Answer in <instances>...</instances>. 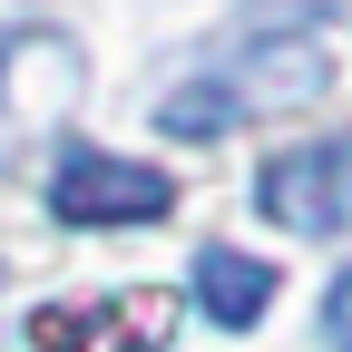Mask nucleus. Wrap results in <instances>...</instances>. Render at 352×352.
I'll return each instance as SVG.
<instances>
[{
  "instance_id": "f257e3e1",
  "label": "nucleus",
  "mask_w": 352,
  "mask_h": 352,
  "mask_svg": "<svg viewBox=\"0 0 352 352\" xmlns=\"http://www.w3.org/2000/svg\"><path fill=\"white\" fill-rule=\"evenodd\" d=\"M323 39H303V30H254V50L226 59V69H196L186 88H166L157 98V127L166 138H226V127L264 118V108H303V98H323Z\"/></svg>"
},
{
  "instance_id": "f03ea898",
  "label": "nucleus",
  "mask_w": 352,
  "mask_h": 352,
  "mask_svg": "<svg viewBox=\"0 0 352 352\" xmlns=\"http://www.w3.org/2000/svg\"><path fill=\"white\" fill-rule=\"evenodd\" d=\"M176 206V176L166 166H138V157H108V147H69L50 166V215L78 235H118V226H157V215Z\"/></svg>"
},
{
  "instance_id": "7ed1b4c3",
  "label": "nucleus",
  "mask_w": 352,
  "mask_h": 352,
  "mask_svg": "<svg viewBox=\"0 0 352 352\" xmlns=\"http://www.w3.org/2000/svg\"><path fill=\"white\" fill-rule=\"evenodd\" d=\"M254 206L284 235H342L352 226V138H314L254 166Z\"/></svg>"
},
{
  "instance_id": "20e7f679",
  "label": "nucleus",
  "mask_w": 352,
  "mask_h": 352,
  "mask_svg": "<svg viewBox=\"0 0 352 352\" xmlns=\"http://www.w3.org/2000/svg\"><path fill=\"white\" fill-rule=\"evenodd\" d=\"M166 333H176V294H157V284L30 314V352H166Z\"/></svg>"
},
{
  "instance_id": "39448f33",
  "label": "nucleus",
  "mask_w": 352,
  "mask_h": 352,
  "mask_svg": "<svg viewBox=\"0 0 352 352\" xmlns=\"http://www.w3.org/2000/svg\"><path fill=\"white\" fill-rule=\"evenodd\" d=\"M264 303H274V264L245 245H196V314L215 333H254Z\"/></svg>"
},
{
  "instance_id": "423d86ee",
  "label": "nucleus",
  "mask_w": 352,
  "mask_h": 352,
  "mask_svg": "<svg viewBox=\"0 0 352 352\" xmlns=\"http://www.w3.org/2000/svg\"><path fill=\"white\" fill-rule=\"evenodd\" d=\"M323 342H333V352H352V264L323 284Z\"/></svg>"
},
{
  "instance_id": "0eeeda50",
  "label": "nucleus",
  "mask_w": 352,
  "mask_h": 352,
  "mask_svg": "<svg viewBox=\"0 0 352 352\" xmlns=\"http://www.w3.org/2000/svg\"><path fill=\"white\" fill-rule=\"evenodd\" d=\"M0 39H10V30H0Z\"/></svg>"
}]
</instances>
